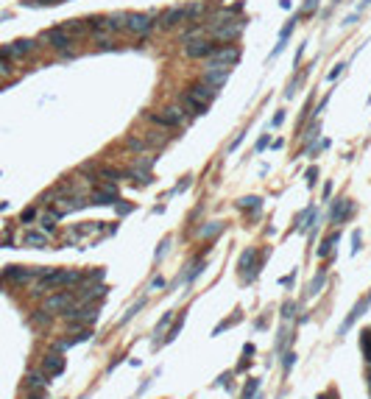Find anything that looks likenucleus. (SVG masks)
Masks as SVG:
<instances>
[{
    "label": "nucleus",
    "mask_w": 371,
    "mask_h": 399,
    "mask_svg": "<svg viewBox=\"0 0 371 399\" xmlns=\"http://www.w3.org/2000/svg\"><path fill=\"white\" fill-rule=\"evenodd\" d=\"M123 28H126L129 34H134V36H148L151 31H154V17H151V14H140V11H134V14H126Z\"/></svg>",
    "instance_id": "obj_1"
},
{
    "label": "nucleus",
    "mask_w": 371,
    "mask_h": 399,
    "mask_svg": "<svg viewBox=\"0 0 371 399\" xmlns=\"http://www.w3.org/2000/svg\"><path fill=\"white\" fill-rule=\"evenodd\" d=\"M73 302H76V299H73V293H70V290H59V293H51L48 299H45L42 310L45 313H64Z\"/></svg>",
    "instance_id": "obj_2"
},
{
    "label": "nucleus",
    "mask_w": 371,
    "mask_h": 399,
    "mask_svg": "<svg viewBox=\"0 0 371 399\" xmlns=\"http://www.w3.org/2000/svg\"><path fill=\"white\" fill-rule=\"evenodd\" d=\"M209 59H212L209 64H226V67H232L234 61L240 59V51H237V48H232V45H224V48L218 45L215 53H212Z\"/></svg>",
    "instance_id": "obj_3"
},
{
    "label": "nucleus",
    "mask_w": 371,
    "mask_h": 399,
    "mask_svg": "<svg viewBox=\"0 0 371 399\" xmlns=\"http://www.w3.org/2000/svg\"><path fill=\"white\" fill-rule=\"evenodd\" d=\"M36 48V42L34 39H17V42H11V45H6L3 48V53H6V59H23V56H28V53Z\"/></svg>",
    "instance_id": "obj_4"
},
{
    "label": "nucleus",
    "mask_w": 371,
    "mask_h": 399,
    "mask_svg": "<svg viewBox=\"0 0 371 399\" xmlns=\"http://www.w3.org/2000/svg\"><path fill=\"white\" fill-rule=\"evenodd\" d=\"M229 73H232V67H226V64H209V70L204 73V81L218 89V87H224V84H226Z\"/></svg>",
    "instance_id": "obj_5"
},
{
    "label": "nucleus",
    "mask_w": 371,
    "mask_h": 399,
    "mask_svg": "<svg viewBox=\"0 0 371 399\" xmlns=\"http://www.w3.org/2000/svg\"><path fill=\"white\" fill-rule=\"evenodd\" d=\"M187 17H190L187 6H181V9H168V11L159 14V26H162V28H173V26H179V23H184Z\"/></svg>",
    "instance_id": "obj_6"
},
{
    "label": "nucleus",
    "mask_w": 371,
    "mask_h": 399,
    "mask_svg": "<svg viewBox=\"0 0 371 399\" xmlns=\"http://www.w3.org/2000/svg\"><path fill=\"white\" fill-rule=\"evenodd\" d=\"M42 371L48 374V377H59L61 371H64V357H61V352L56 355V352H48V355L42 357Z\"/></svg>",
    "instance_id": "obj_7"
},
{
    "label": "nucleus",
    "mask_w": 371,
    "mask_h": 399,
    "mask_svg": "<svg viewBox=\"0 0 371 399\" xmlns=\"http://www.w3.org/2000/svg\"><path fill=\"white\" fill-rule=\"evenodd\" d=\"M45 39L56 48V51H64L67 53L70 51V45H73V36L70 34H64L61 28H51V31H45Z\"/></svg>",
    "instance_id": "obj_8"
},
{
    "label": "nucleus",
    "mask_w": 371,
    "mask_h": 399,
    "mask_svg": "<svg viewBox=\"0 0 371 399\" xmlns=\"http://www.w3.org/2000/svg\"><path fill=\"white\" fill-rule=\"evenodd\" d=\"M187 92H190V95L196 98V101H199V104H204V106H207L209 101H212V98L218 95V89L212 87V84H207V81H199V84H193V87L187 89Z\"/></svg>",
    "instance_id": "obj_9"
},
{
    "label": "nucleus",
    "mask_w": 371,
    "mask_h": 399,
    "mask_svg": "<svg viewBox=\"0 0 371 399\" xmlns=\"http://www.w3.org/2000/svg\"><path fill=\"white\" fill-rule=\"evenodd\" d=\"M117 201V187L114 184H104L101 190L92 193V201L89 204H98V207H109V204H114Z\"/></svg>",
    "instance_id": "obj_10"
},
{
    "label": "nucleus",
    "mask_w": 371,
    "mask_h": 399,
    "mask_svg": "<svg viewBox=\"0 0 371 399\" xmlns=\"http://www.w3.org/2000/svg\"><path fill=\"white\" fill-rule=\"evenodd\" d=\"M215 48H218L215 42H207V39H199V42L187 45V48H184V53H187L190 59H204V56H212V53H215Z\"/></svg>",
    "instance_id": "obj_11"
},
{
    "label": "nucleus",
    "mask_w": 371,
    "mask_h": 399,
    "mask_svg": "<svg viewBox=\"0 0 371 399\" xmlns=\"http://www.w3.org/2000/svg\"><path fill=\"white\" fill-rule=\"evenodd\" d=\"M243 31V23H229V26H224V23H215V28H212V36L215 39H221V42H229V39H234V36Z\"/></svg>",
    "instance_id": "obj_12"
},
{
    "label": "nucleus",
    "mask_w": 371,
    "mask_h": 399,
    "mask_svg": "<svg viewBox=\"0 0 371 399\" xmlns=\"http://www.w3.org/2000/svg\"><path fill=\"white\" fill-rule=\"evenodd\" d=\"M179 106L184 109V112H190V114H204V112H207V106L199 104L190 92H181V95H179Z\"/></svg>",
    "instance_id": "obj_13"
},
{
    "label": "nucleus",
    "mask_w": 371,
    "mask_h": 399,
    "mask_svg": "<svg viewBox=\"0 0 371 399\" xmlns=\"http://www.w3.org/2000/svg\"><path fill=\"white\" fill-rule=\"evenodd\" d=\"M101 296H106V285H89L84 287V290H78V304H89L92 299H101Z\"/></svg>",
    "instance_id": "obj_14"
},
{
    "label": "nucleus",
    "mask_w": 371,
    "mask_h": 399,
    "mask_svg": "<svg viewBox=\"0 0 371 399\" xmlns=\"http://www.w3.org/2000/svg\"><path fill=\"white\" fill-rule=\"evenodd\" d=\"M184 114H187V112H184L179 104H171V106H165V109H162V117L168 120V126H179V123L184 120Z\"/></svg>",
    "instance_id": "obj_15"
},
{
    "label": "nucleus",
    "mask_w": 371,
    "mask_h": 399,
    "mask_svg": "<svg viewBox=\"0 0 371 399\" xmlns=\"http://www.w3.org/2000/svg\"><path fill=\"white\" fill-rule=\"evenodd\" d=\"M23 246H31V249H45V246H48V234H45V232H34V229H31V232L23 234Z\"/></svg>",
    "instance_id": "obj_16"
},
{
    "label": "nucleus",
    "mask_w": 371,
    "mask_h": 399,
    "mask_svg": "<svg viewBox=\"0 0 371 399\" xmlns=\"http://www.w3.org/2000/svg\"><path fill=\"white\" fill-rule=\"evenodd\" d=\"M61 31L70 36H78V34H86L89 31V26H86V20H67V23H61Z\"/></svg>",
    "instance_id": "obj_17"
},
{
    "label": "nucleus",
    "mask_w": 371,
    "mask_h": 399,
    "mask_svg": "<svg viewBox=\"0 0 371 399\" xmlns=\"http://www.w3.org/2000/svg\"><path fill=\"white\" fill-rule=\"evenodd\" d=\"M369 304H371V299H363V302L357 304V307H354L352 313H349V318H346V321H343V327H341V335H343V332L349 330V327H352V324L357 321V318H360V315H363V310H366V307H369Z\"/></svg>",
    "instance_id": "obj_18"
},
{
    "label": "nucleus",
    "mask_w": 371,
    "mask_h": 399,
    "mask_svg": "<svg viewBox=\"0 0 371 399\" xmlns=\"http://www.w3.org/2000/svg\"><path fill=\"white\" fill-rule=\"evenodd\" d=\"M26 385H28V388L42 391L45 385H48V380H45V371H28V377H26Z\"/></svg>",
    "instance_id": "obj_19"
},
{
    "label": "nucleus",
    "mask_w": 371,
    "mask_h": 399,
    "mask_svg": "<svg viewBox=\"0 0 371 399\" xmlns=\"http://www.w3.org/2000/svg\"><path fill=\"white\" fill-rule=\"evenodd\" d=\"M237 209H243V212H251V209H262V199H257V196H246V199L237 201Z\"/></svg>",
    "instance_id": "obj_20"
},
{
    "label": "nucleus",
    "mask_w": 371,
    "mask_h": 399,
    "mask_svg": "<svg viewBox=\"0 0 371 399\" xmlns=\"http://www.w3.org/2000/svg\"><path fill=\"white\" fill-rule=\"evenodd\" d=\"M338 240H341V232H332V234H329L327 240L321 243V249H318V254H321V257H327V254H332V252H335V243H338Z\"/></svg>",
    "instance_id": "obj_21"
},
{
    "label": "nucleus",
    "mask_w": 371,
    "mask_h": 399,
    "mask_svg": "<svg viewBox=\"0 0 371 399\" xmlns=\"http://www.w3.org/2000/svg\"><path fill=\"white\" fill-rule=\"evenodd\" d=\"M293 28H296V20H290V23H287V26H285V31L279 34V45H276V48H274V53H271V56H276V53H279V51H282V48H285V42H287V39H290V34H293Z\"/></svg>",
    "instance_id": "obj_22"
},
{
    "label": "nucleus",
    "mask_w": 371,
    "mask_h": 399,
    "mask_svg": "<svg viewBox=\"0 0 371 399\" xmlns=\"http://www.w3.org/2000/svg\"><path fill=\"white\" fill-rule=\"evenodd\" d=\"M56 221H59V215H56V212L42 215V221H39V224H42V232L45 234H48V232H56Z\"/></svg>",
    "instance_id": "obj_23"
},
{
    "label": "nucleus",
    "mask_w": 371,
    "mask_h": 399,
    "mask_svg": "<svg viewBox=\"0 0 371 399\" xmlns=\"http://www.w3.org/2000/svg\"><path fill=\"white\" fill-rule=\"evenodd\" d=\"M259 391V380H249L246 382V388H243L240 399H254V394Z\"/></svg>",
    "instance_id": "obj_24"
},
{
    "label": "nucleus",
    "mask_w": 371,
    "mask_h": 399,
    "mask_svg": "<svg viewBox=\"0 0 371 399\" xmlns=\"http://www.w3.org/2000/svg\"><path fill=\"white\" fill-rule=\"evenodd\" d=\"M221 229H224V221H212V224L204 226V229H201L199 234H201V237H212V234H218Z\"/></svg>",
    "instance_id": "obj_25"
},
{
    "label": "nucleus",
    "mask_w": 371,
    "mask_h": 399,
    "mask_svg": "<svg viewBox=\"0 0 371 399\" xmlns=\"http://www.w3.org/2000/svg\"><path fill=\"white\" fill-rule=\"evenodd\" d=\"M324 282H327V271H321L318 277L313 279V285H310V296H318V293H321V287H324Z\"/></svg>",
    "instance_id": "obj_26"
},
{
    "label": "nucleus",
    "mask_w": 371,
    "mask_h": 399,
    "mask_svg": "<svg viewBox=\"0 0 371 399\" xmlns=\"http://www.w3.org/2000/svg\"><path fill=\"white\" fill-rule=\"evenodd\" d=\"M251 262H254V249H246V252H243V257H240V271H243V274H249Z\"/></svg>",
    "instance_id": "obj_27"
},
{
    "label": "nucleus",
    "mask_w": 371,
    "mask_h": 399,
    "mask_svg": "<svg viewBox=\"0 0 371 399\" xmlns=\"http://www.w3.org/2000/svg\"><path fill=\"white\" fill-rule=\"evenodd\" d=\"M181 324H184V313H179V318H176V324L171 327V332L165 335V341H173L176 335H179V330H181Z\"/></svg>",
    "instance_id": "obj_28"
},
{
    "label": "nucleus",
    "mask_w": 371,
    "mask_h": 399,
    "mask_svg": "<svg viewBox=\"0 0 371 399\" xmlns=\"http://www.w3.org/2000/svg\"><path fill=\"white\" fill-rule=\"evenodd\" d=\"M234 321H240V313H237V315H232V318H226V321H221V324L215 327V332H212V335H221V332H224V330H229V327H232Z\"/></svg>",
    "instance_id": "obj_29"
},
{
    "label": "nucleus",
    "mask_w": 371,
    "mask_h": 399,
    "mask_svg": "<svg viewBox=\"0 0 371 399\" xmlns=\"http://www.w3.org/2000/svg\"><path fill=\"white\" fill-rule=\"evenodd\" d=\"M143 304H145V299H140V302L134 304V307H131V310H126V315H123V318H120V324L131 321V318H134V315H137V313H140V307H143Z\"/></svg>",
    "instance_id": "obj_30"
},
{
    "label": "nucleus",
    "mask_w": 371,
    "mask_h": 399,
    "mask_svg": "<svg viewBox=\"0 0 371 399\" xmlns=\"http://www.w3.org/2000/svg\"><path fill=\"white\" fill-rule=\"evenodd\" d=\"M154 162H156L154 156H143V159H137V165H134V168H140V171H151Z\"/></svg>",
    "instance_id": "obj_31"
},
{
    "label": "nucleus",
    "mask_w": 371,
    "mask_h": 399,
    "mask_svg": "<svg viewBox=\"0 0 371 399\" xmlns=\"http://www.w3.org/2000/svg\"><path fill=\"white\" fill-rule=\"evenodd\" d=\"M126 145H129L131 151H145V142L137 140V137H129V140H126Z\"/></svg>",
    "instance_id": "obj_32"
},
{
    "label": "nucleus",
    "mask_w": 371,
    "mask_h": 399,
    "mask_svg": "<svg viewBox=\"0 0 371 399\" xmlns=\"http://www.w3.org/2000/svg\"><path fill=\"white\" fill-rule=\"evenodd\" d=\"M34 218H36V207H28V209H23V215H20V221H23V224H31Z\"/></svg>",
    "instance_id": "obj_33"
},
{
    "label": "nucleus",
    "mask_w": 371,
    "mask_h": 399,
    "mask_svg": "<svg viewBox=\"0 0 371 399\" xmlns=\"http://www.w3.org/2000/svg\"><path fill=\"white\" fill-rule=\"evenodd\" d=\"M293 363H296V355H293V352H287L285 360H282V371H290V369H293Z\"/></svg>",
    "instance_id": "obj_34"
},
{
    "label": "nucleus",
    "mask_w": 371,
    "mask_h": 399,
    "mask_svg": "<svg viewBox=\"0 0 371 399\" xmlns=\"http://www.w3.org/2000/svg\"><path fill=\"white\" fill-rule=\"evenodd\" d=\"M171 318H173V313H165L162 318H159V324H156V335H159V332H162L165 327H168V324H171Z\"/></svg>",
    "instance_id": "obj_35"
},
{
    "label": "nucleus",
    "mask_w": 371,
    "mask_h": 399,
    "mask_svg": "<svg viewBox=\"0 0 371 399\" xmlns=\"http://www.w3.org/2000/svg\"><path fill=\"white\" fill-rule=\"evenodd\" d=\"M11 76V61L9 59H0V78Z\"/></svg>",
    "instance_id": "obj_36"
},
{
    "label": "nucleus",
    "mask_w": 371,
    "mask_h": 399,
    "mask_svg": "<svg viewBox=\"0 0 371 399\" xmlns=\"http://www.w3.org/2000/svg\"><path fill=\"white\" fill-rule=\"evenodd\" d=\"M31 321H34V324H48V321H51V313L39 310V313H36V315H34V318H31Z\"/></svg>",
    "instance_id": "obj_37"
},
{
    "label": "nucleus",
    "mask_w": 371,
    "mask_h": 399,
    "mask_svg": "<svg viewBox=\"0 0 371 399\" xmlns=\"http://www.w3.org/2000/svg\"><path fill=\"white\" fill-rule=\"evenodd\" d=\"M293 310H296V304L293 302H285V304H282V318H293Z\"/></svg>",
    "instance_id": "obj_38"
},
{
    "label": "nucleus",
    "mask_w": 371,
    "mask_h": 399,
    "mask_svg": "<svg viewBox=\"0 0 371 399\" xmlns=\"http://www.w3.org/2000/svg\"><path fill=\"white\" fill-rule=\"evenodd\" d=\"M104 274H106L104 268H95V271H89V274H86V279H92V282H98V279H104Z\"/></svg>",
    "instance_id": "obj_39"
},
{
    "label": "nucleus",
    "mask_w": 371,
    "mask_h": 399,
    "mask_svg": "<svg viewBox=\"0 0 371 399\" xmlns=\"http://www.w3.org/2000/svg\"><path fill=\"white\" fill-rule=\"evenodd\" d=\"M352 243H354V246H352V254H357V252H360V232H354V234H352Z\"/></svg>",
    "instance_id": "obj_40"
},
{
    "label": "nucleus",
    "mask_w": 371,
    "mask_h": 399,
    "mask_svg": "<svg viewBox=\"0 0 371 399\" xmlns=\"http://www.w3.org/2000/svg\"><path fill=\"white\" fill-rule=\"evenodd\" d=\"M315 176H318V168H310L307 171V184H315Z\"/></svg>",
    "instance_id": "obj_41"
},
{
    "label": "nucleus",
    "mask_w": 371,
    "mask_h": 399,
    "mask_svg": "<svg viewBox=\"0 0 371 399\" xmlns=\"http://www.w3.org/2000/svg\"><path fill=\"white\" fill-rule=\"evenodd\" d=\"M168 246H171V237H165V240H162V246L156 249V257H162V254H165V249H168Z\"/></svg>",
    "instance_id": "obj_42"
},
{
    "label": "nucleus",
    "mask_w": 371,
    "mask_h": 399,
    "mask_svg": "<svg viewBox=\"0 0 371 399\" xmlns=\"http://www.w3.org/2000/svg\"><path fill=\"white\" fill-rule=\"evenodd\" d=\"M343 67H346V64H338V67H332V73H329V81L341 76V73H343Z\"/></svg>",
    "instance_id": "obj_43"
},
{
    "label": "nucleus",
    "mask_w": 371,
    "mask_h": 399,
    "mask_svg": "<svg viewBox=\"0 0 371 399\" xmlns=\"http://www.w3.org/2000/svg\"><path fill=\"white\" fill-rule=\"evenodd\" d=\"M315 9H318V0H307V6H304V11L310 14V11H315Z\"/></svg>",
    "instance_id": "obj_44"
},
{
    "label": "nucleus",
    "mask_w": 371,
    "mask_h": 399,
    "mask_svg": "<svg viewBox=\"0 0 371 399\" xmlns=\"http://www.w3.org/2000/svg\"><path fill=\"white\" fill-rule=\"evenodd\" d=\"M151 287H154V290H159V287H165V279H162V277H154V282H151Z\"/></svg>",
    "instance_id": "obj_45"
},
{
    "label": "nucleus",
    "mask_w": 371,
    "mask_h": 399,
    "mask_svg": "<svg viewBox=\"0 0 371 399\" xmlns=\"http://www.w3.org/2000/svg\"><path fill=\"white\" fill-rule=\"evenodd\" d=\"M131 209H134L131 204H117V212H120V215H126V212H131Z\"/></svg>",
    "instance_id": "obj_46"
},
{
    "label": "nucleus",
    "mask_w": 371,
    "mask_h": 399,
    "mask_svg": "<svg viewBox=\"0 0 371 399\" xmlns=\"http://www.w3.org/2000/svg\"><path fill=\"white\" fill-rule=\"evenodd\" d=\"M282 120H285V112H276L274 114V126H282Z\"/></svg>",
    "instance_id": "obj_47"
},
{
    "label": "nucleus",
    "mask_w": 371,
    "mask_h": 399,
    "mask_svg": "<svg viewBox=\"0 0 371 399\" xmlns=\"http://www.w3.org/2000/svg\"><path fill=\"white\" fill-rule=\"evenodd\" d=\"M268 142H271V140H268V137H259V142H257V151H262V148H265Z\"/></svg>",
    "instance_id": "obj_48"
},
{
    "label": "nucleus",
    "mask_w": 371,
    "mask_h": 399,
    "mask_svg": "<svg viewBox=\"0 0 371 399\" xmlns=\"http://www.w3.org/2000/svg\"><path fill=\"white\" fill-rule=\"evenodd\" d=\"M329 196H332V184H329V182H327V187H324V201H327V199H329Z\"/></svg>",
    "instance_id": "obj_49"
},
{
    "label": "nucleus",
    "mask_w": 371,
    "mask_h": 399,
    "mask_svg": "<svg viewBox=\"0 0 371 399\" xmlns=\"http://www.w3.org/2000/svg\"><path fill=\"white\" fill-rule=\"evenodd\" d=\"M36 3H42V6H53V3H64V0H36Z\"/></svg>",
    "instance_id": "obj_50"
},
{
    "label": "nucleus",
    "mask_w": 371,
    "mask_h": 399,
    "mask_svg": "<svg viewBox=\"0 0 371 399\" xmlns=\"http://www.w3.org/2000/svg\"><path fill=\"white\" fill-rule=\"evenodd\" d=\"M318 399H335V397H327V394H321V397Z\"/></svg>",
    "instance_id": "obj_51"
},
{
    "label": "nucleus",
    "mask_w": 371,
    "mask_h": 399,
    "mask_svg": "<svg viewBox=\"0 0 371 399\" xmlns=\"http://www.w3.org/2000/svg\"><path fill=\"white\" fill-rule=\"evenodd\" d=\"M369 391H371V369H369Z\"/></svg>",
    "instance_id": "obj_52"
}]
</instances>
